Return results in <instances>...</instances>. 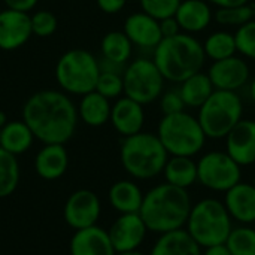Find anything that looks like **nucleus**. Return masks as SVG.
<instances>
[{
    "label": "nucleus",
    "instance_id": "9",
    "mask_svg": "<svg viewBox=\"0 0 255 255\" xmlns=\"http://www.w3.org/2000/svg\"><path fill=\"white\" fill-rule=\"evenodd\" d=\"M124 96L146 106L160 99L164 91V76L152 58L139 57L131 60L123 73Z\"/></svg>",
    "mask_w": 255,
    "mask_h": 255
},
{
    "label": "nucleus",
    "instance_id": "11",
    "mask_svg": "<svg viewBox=\"0 0 255 255\" xmlns=\"http://www.w3.org/2000/svg\"><path fill=\"white\" fill-rule=\"evenodd\" d=\"M102 214V203L99 196L91 190L73 191L63 208V218L73 230H82L97 226Z\"/></svg>",
    "mask_w": 255,
    "mask_h": 255
},
{
    "label": "nucleus",
    "instance_id": "35",
    "mask_svg": "<svg viewBox=\"0 0 255 255\" xmlns=\"http://www.w3.org/2000/svg\"><path fill=\"white\" fill-rule=\"evenodd\" d=\"M30 21H31L33 36H37V37L52 36L58 27L57 16L49 10H37V12L31 13Z\"/></svg>",
    "mask_w": 255,
    "mask_h": 255
},
{
    "label": "nucleus",
    "instance_id": "25",
    "mask_svg": "<svg viewBox=\"0 0 255 255\" xmlns=\"http://www.w3.org/2000/svg\"><path fill=\"white\" fill-rule=\"evenodd\" d=\"M34 139L36 137L33 131L24 123V120L7 121V124L0 128V148L16 157L27 152Z\"/></svg>",
    "mask_w": 255,
    "mask_h": 255
},
{
    "label": "nucleus",
    "instance_id": "7",
    "mask_svg": "<svg viewBox=\"0 0 255 255\" xmlns=\"http://www.w3.org/2000/svg\"><path fill=\"white\" fill-rule=\"evenodd\" d=\"M100 75L99 58L87 49L66 51L57 61L55 79L61 91L72 96H84L96 90Z\"/></svg>",
    "mask_w": 255,
    "mask_h": 255
},
{
    "label": "nucleus",
    "instance_id": "39",
    "mask_svg": "<svg viewBox=\"0 0 255 255\" xmlns=\"http://www.w3.org/2000/svg\"><path fill=\"white\" fill-rule=\"evenodd\" d=\"M160 28H161L163 37H172V36H176V34L182 33V30H181V27H179L175 16L160 19Z\"/></svg>",
    "mask_w": 255,
    "mask_h": 255
},
{
    "label": "nucleus",
    "instance_id": "15",
    "mask_svg": "<svg viewBox=\"0 0 255 255\" xmlns=\"http://www.w3.org/2000/svg\"><path fill=\"white\" fill-rule=\"evenodd\" d=\"M123 31L127 34L133 46L154 51L163 40L160 19L145 13L143 10L133 12L124 19Z\"/></svg>",
    "mask_w": 255,
    "mask_h": 255
},
{
    "label": "nucleus",
    "instance_id": "46",
    "mask_svg": "<svg viewBox=\"0 0 255 255\" xmlns=\"http://www.w3.org/2000/svg\"><path fill=\"white\" fill-rule=\"evenodd\" d=\"M253 185H254V187H255V181H254V182H253Z\"/></svg>",
    "mask_w": 255,
    "mask_h": 255
},
{
    "label": "nucleus",
    "instance_id": "6",
    "mask_svg": "<svg viewBox=\"0 0 255 255\" xmlns=\"http://www.w3.org/2000/svg\"><path fill=\"white\" fill-rule=\"evenodd\" d=\"M157 136L169 155L194 157L206 143V134L197 117L187 111L163 115L157 127Z\"/></svg>",
    "mask_w": 255,
    "mask_h": 255
},
{
    "label": "nucleus",
    "instance_id": "17",
    "mask_svg": "<svg viewBox=\"0 0 255 255\" xmlns=\"http://www.w3.org/2000/svg\"><path fill=\"white\" fill-rule=\"evenodd\" d=\"M226 152L242 167L255 163V121L242 118L226 136Z\"/></svg>",
    "mask_w": 255,
    "mask_h": 255
},
{
    "label": "nucleus",
    "instance_id": "1",
    "mask_svg": "<svg viewBox=\"0 0 255 255\" xmlns=\"http://www.w3.org/2000/svg\"><path fill=\"white\" fill-rule=\"evenodd\" d=\"M22 120L43 145H64L73 137L79 117L69 94L58 90H40L25 100Z\"/></svg>",
    "mask_w": 255,
    "mask_h": 255
},
{
    "label": "nucleus",
    "instance_id": "29",
    "mask_svg": "<svg viewBox=\"0 0 255 255\" xmlns=\"http://www.w3.org/2000/svg\"><path fill=\"white\" fill-rule=\"evenodd\" d=\"M203 51L206 55V60L209 58L211 61H218L224 60L229 57H233L238 54V46H236V37L233 31L229 30H217L208 34L205 39Z\"/></svg>",
    "mask_w": 255,
    "mask_h": 255
},
{
    "label": "nucleus",
    "instance_id": "3",
    "mask_svg": "<svg viewBox=\"0 0 255 255\" xmlns=\"http://www.w3.org/2000/svg\"><path fill=\"white\" fill-rule=\"evenodd\" d=\"M152 60L166 81L181 84L191 75L202 72L206 55L202 42L188 33H179L163 40L152 51Z\"/></svg>",
    "mask_w": 255,
    "mask_h": 255
},
{
    "label": "nucleus",
    "instance_id": "45",
    "mask_svg": "<svg viewBox=\"0 0 255 255\" xmlns=\"http://www.w3.org/2000/svg\"><path fill=\"white\" fill-rule=\"evenodd\" d=\"M7 121H9V120H7V117H6V114H4L3 111H0V128L4 127V126L7 124Z\"/></svg>",
    "mask_w": 255,
    "mask_h": 255
},
{
    "label": "nucleus",
    "instance_id": "14",
    "mask_svg": "<svg viewBox=\"0 0 255 255\" xmlns=\"http://www.w3.org/2000/svg\"><path fill=\"white\" fill-rule=\"evenodd\" d=\"M33 36L30 13L3 9L0 10V49L1 51H15L27 43Z\"/></svg>",
    "mask_w": 255,
    "mask_h": 255
},
{
    "label": "nucleus",
    "instance_id": "32",
    "mask_svg": "<svg viewBox=\"0 0 255 255\" xmlns=\"http://www.w3.org/2000/svg\"><path fill=\"white\" fill-rule=\"evenodd\" d=\"M226 245L232 255H255V227L245 224L233 227Z\"/></svg>",
    "mask_w": 255,
    "mask_h": 255
},
{
    "label": "nucleus",
    "instance_id": "40",
    "mask_svg": "<svg viewBox=\"0 0 255 255\" xmlns=\"http://www.w3.org/2000/svg\"><path fill=\"white\" fill-rule=\"evenodd\" d=\"M37 1L39 0H3L6 7L15 9V10H21V12H27V13L36 7Z\"/></svg>",
    "mask_w": 255,
    "mask_h": 255
},
{
    "label": "nucleus",
    "instance_id": "43",
    "mask_svg": "<svg viewBox=\"0 0 255 255\" xmlns=\"http://www.w3.org/2000/svg\"><path fill=\"white\" fill-rule=\"evenodd\" d=\"M250 96H251V100L255 103V78L250 82Z\"/></svg>",
    "mask_w": 255,
    "mask_h": 255
},
{
    "label": "nucleus",
    "instance_id": "13",
    "mask_svg": "<svg viewBox=\"0 0 255 255\" xmlns=\"http://www.w3.org/2000/svg\"><path fill=\"white\" fill-rule=\"evenodd\" d=\"M149 230L139 214H120L108 230L117 253L139 250Z\"/></svg>",
    "mask_w": 255,
    "mask_h": 255
},
{
    "label": "nucleus",
    "instance_id": "4",
    "mask_svg": "<svg viewBox=\"0 0 255 255\" xmlns=\"http://www.w3.org/2000/svg\"><path fill=\"white\" fill-rule=\"evenodd\" d=\"M169 157L157 133L143 130L124 137L120 148V160L124 170L131 178L140 181H148L163 173Z\"/></svg>",
    "mask_w": 255,
    "mask_h": 255
},
{
    "label": "nucleus",
    "instance_id": "8",
    "mask_svg": "<svg viewBox=\"0 0 255 255\" xmlns=\"http://www.w3.org/2000/svg\"><path fill=\"white\" fill-rule=\"evenodd\" d=\"M197 111V120L206 137L226 139L244 118V102L236 91L215 90Z\"/></svg>",
    "mask_w": 255,
    "mask_h": 255
},
{
    "label": "nucleus",
    "instance_id": "12",
    "mask_svg": "<svg viewBox=\"0 0 255 255\" xmlns=\"http://www.w3.org/2000/svg\"><path fill=\"white\" fill-rule=\"evenodd\" d=\"M206 73L211 78L214 88L224 91L238 93L251 79V69L247 60L241 55L212 61Z\"/></svg>",
    "mask_w": 255,
    "mask_h": 255
},
{
    "label": "nucleus",
    "instance_id": "20",
    "mask_svg": "<svg viewBox=\"0 0 255 255\" xmlns=\"http://www.w3.org/2000/svg\"><path fill=\"white\" fill-rule=\"evenodd\" d=\"M224 205L233 221L253 226L255 223V187L250 182H239L224 193Z\"/></svg>",
    "mask_w": 255,
    "mask_h": 255
},
{
    "label": "nucleus",
    "instance_id": "10",
    "mask_svg": "<svg viewBox=\"0 0 255 255\" xmlns=\"http://www.w3.org/2000/svg\"><path fill=\"white\" fill-rule=\"evenodd\" d=\"M242 181L239 166L226 151H209L197 161V182L215 193H227Z\"/></svg>",
    "mask_w": 255,
    "mask_h": 255
},
{
    "label": "nucleus",
    "instance_id": "48",
    "mask_svg": "<svg viewBox=\"0 0 255 255\" xmlns=\"http://www.w3.org/2000/svg\"><path fill=\"white\" fill-rule=\"evenodd\" d=\"M254 121H255V118H254Z\"/></svg>",
    "mask_w": 255,
    "mask_h": 255
},
{
    "label": "nucleus",
    "instance_id": "34",
    "mask_svg": "<svg viewBox=\"0 0 255 255\" xmlns=\"http://www.w3.org/2000/svg\"><path fill=\"white\" fill-rule=\"evenodd\" d=\"M238 54L241 57L255 61V19L241 25L235 31Z\"/></svg>",
    "mask_w": 255,
    "mask_h": 255
},
{
    "label": "nucleus",
    "instance_id": "30",
    "mask_svg": "<svg viewBox=\"0 0 255 255\" xmlns=\"http://www.w3.org/2000/svg\"><path fill=\"white\" fill-rule=\"evenodd\" d=\"M21 178L16 155L0 148V199L9 197L18 187Z\"/></svg>",
    "mask_w": 255,
    "mask_h": 255
},
{
    "label": "nucleus",
    "instance_id": "23",
    "mask_svg": "<svg viewBox=\"0 0 255 255\" xmlns=\"http://www.w3.org/2000/svg\"><path fill=\"white\" fill-rule=\"evenodd\" d=\"M143 196L140 187L130 179L117 181L108 193L109 203L118 214H139Z\"/></svg>",
    "mask_w": 255,
    "mask_h": 255
},
{
    "label": "nucleus",
    "instance_id": "16",
    "mask_svg": "<svg viewBox=\"0 0 255 255\" xmlns=\"http://www.w3.org/2000/svg\"><path fill=\"white\" fill-rule=\"evenodd\" d=\"M109 123L123 137L140 133L145 124V108L139 102L123 96L112 103Z\"/></svg>",
    "mask_w": 255,
    "mask_h": 255
},
{
    "label": "nucleus",
    "instance_id": "24",
    "mask_svg": "<svg viewBox=\"0 0 255 255\" xmlns=\"http://www.w3.org/2000/svg\"><path fill=\"white\" fill-rule=\"evenodd\" d=\"M76 108L79 120L90 127H102L111 120L112 103L96 90L81 96Z\"/></svg>",
    "mask_w": 255,
    "mask_h": 255
},
{
    "label": "nucleus",
    "instance_id": "44",
    "mask_svg": "<svg viewBox=\"0 0 255 255\" xmlns=\"http://www.w3.org/2000/svg\"><path fill=\"white\" fill-rule=\"evenodd\" d=\"M115 255H146L145 253L139 251V250H134V251H124V253H117Z\"/></svg>",
    "mask_w": 255,
    "mask_h": 255
},
{
    "label": "nucleus",
    "instance_id": "28",
    "mask_svg": "<svg viewBox=\"0 0 255 255\" xmlns=\"http://www.w3.org/2000/svg\"><path fill=\"white\" fill-rule=\"evenodd\" d=\"M100 52L103 60L127 66L133 55V43L123 30H112L102 37Z\"/></svg>",
    "mask_w": 255,
    "mask_h": 255
},
{
    "label": "nucleus",
    "instance_id": "5",
    "mask_svg": "<svg viewBox=\"0 0 255 255\" xmlns=\"http://www.w3.org/2000/svg\"><path fill=\"white\" fill-rule=\"evenodd\" d=\"M233 229V220L224 205L217 199H203L193 205L185 230L202 247L226 244Z\"/></svg>",
    "mask_w": 255,
    "mask_h": 255
},
{
    "label": "nucleus",
    "instance_id": "26",
    "mask_svg": "<svg viewBox=\"0 0 255 255\" xmlns=\"http://www.w3.org/2000/svg\"><path fill=\"white\" fill-rule=\"evenodd\" d=\"M163 175L167 184L188 190L197 182V161L193 157L170 155L163 169Z\"/></svg>",
    "mask_w": 255,
    "mask_h": 255
},
{
    "label": "nucleus",
    "instance_id": "42",
    "mask_svg": "<svg viewBox=\"0 0 255 255\" xmlns=\"http://www.w3.org/2000/svg\"><path fill=\"white\" fill-rule=\"evenodd\" d=\"M202 255H232V253H230V250L227 248L226 244H221V245H214V247L205 248Z\"/></svg>",
    "mask_w": 255,
    "mask_h": 255
},
{
    "label": "nucleus",
    "instance_id": "33",
    "mask_svg": "<svg viewBox=\"0 0 255 255\" xmlns=\"http://www.w3.org/2000/svg\"><path fill=\"white\" fill-rule=\"evenodd\" d=\"M96 91L109 100H117L124 96V79L123 73L117 72H100Z\"/></svg>",
    "mask_w": 255,
    "mask_h": 255
},
{
    "label": "nucleus",
    "instance_id": "37",
    "mask_svg": "<svg viewBox=\"0 0 255 255\" xmlns=\"http://www.w3.org/2000/svg\"><path fill=\"white\" fill-rule=\"evenodd\" d=\"M160 102V109L163 115H170V114H178L187 109L182 96L179 93V88H172L167 91H163V94L158 99Z\"/></svg>",
    "mask_w": 255,
    "mask_h": 255
},
{
    "label": "nucleus",
    "instance_id": "36",
    "mask_svg": "<svg viewBox=\"0 0 255 255\" xmlns=\"http://www.w3.org/2000/svg\"><path fill=\"white\" fill-rule=\"evenodd\" d=\"M182 0H139L140 10L157 18L164 19L169 16H175L176 9Z\"/></svg>",
    "mask_w": 255,
    "mask_h": 255
},
{
    "label": "nucleus",
    "instance_id": "19",
    "mask_svg": "<svg viewBox=\"0 0 255 255\" xmlns=\"http://www.w3.org/2000/svg\"><path fill=\"white\" fill-rule=\"evenodd\" d=\"M175 18L182 33L196 36L205 31L214 21L212 4L206 0H182L176 9Z\"/></svg>",
    "mask_w": 255,
    "mask_h": 255
},
{
    "label": "nucleus",
    "instance_id": "47",
    "mask_svg": "<svg viewBox=\"0 0 255 255\" xmlns=\"http://www.w3.org/2000/svg\"><path fill=\"white\" fill-rule=\"evenodd\" d=\"M254 227H255V223H254Z\"/></svg>",
    "mask_w": 255,
    "mask_h": 255
},
{
    "label": "nucleus",
    "instance_id": "2",
    "mask_svg": "<svg viewBox=\"0 0 255 255\" xmlns=\"http://www.w3.org/2000/svg\"><path fill=\"white\" fill-rule=\"evenodd\" d=\"M191 208L193 203L187 190L163 182L143 196L139 215L149 232L163 235L185 229Z\"/></svg>",
    "mask_w": 255,
    "mask_h": 255
},
{
    "label": "nucleus",
    "instance_id": "41",
    "mask_svg": "<svg viewBox=\"0 0 255 255\" xmlns=\"http://www.w3.org/2000/svg\"><path fill=\"white\" fill-rule=\"evenodd\" d=\"M209 4L215 6L217 9L220 7H230V6H238V4H245L250 3L251 0H206Z\"/></svg>",
    "mask_w": 255,
    "mask_h": 255
},
{
    "label": "nucleus",
    "instance_id": "38",
    "mask_svg": "<svg viewBox=\"0 0 255 255\" xmlns=\"http://www.w3.org/2000/svg\"><path fill=\"white\" fill-rule=\"evenodd\" d=\"M96 3L102 12L108 15H115L126 7L127 0H96Z\"/></svg>",
    "mask_w": 255,
    "mask_h": 255
},
{
    "label": "nucleus",
    "instance_id": "21",
    "mask_svg": "<svg viewBox=\"0 0 255 255\" xmlns=\"http://www.w3.org/2000/svg\"><path fill=\"white\" fill-rule=\"evenodd\" d=\"M69 169V154L63 143H45L34 157V170L45 181L60 179Z\"/></svg>",
    "mask_w": 255,
    "mask_h": 255
},
{
    "label": "nucleus",
    "instance_id": "31",
    "mask_svg": "<svg viewBox=\"0 0 255 255\" xmlns=\"http://www.w3.org/2000/svg\"><path fill=\"white\" fill-rule=\"evenodd\" d=\"M214 19L223 27H235L239 28L241 25L255 19V4L245 3L230 7H220L214 12Z\"/></svg>",
    "mask_w": 255,
    "mask_h": 255
},
{
    "label": "nucleus",
    "instance_id": "18",
    "mask_svg": "<svg viewBox=\"0 0 255 255\" xmlns=\"http://www.w3.org/2000/svg\"><path fill=\"white\" fill-rule=\"evenodd\" d=\"M70 255H115L117 251L111 242L108 230L93 226L75 230L69 242Z\"/></svg>",
    "mask_w": 255,
    "mask_h": 255
},
{
    "label": "nucleus",
    "instance_id": "27",
    "mask_svg": "<svg viewBox=\"0 0 255 255\" xmlns=\"http://www.w3.org/2000/svg\"><path fill=\"white\" fill-rule=\"evenodd\" d=\"M179 93L187 108L199 109L215 91L214 84L206 72H197L179 84Z\"/></svg>",
    "mask_w": 255,
    "mask_h": 255
},
{
    "label": "nucleus",
    "instance_id": "22",
    "mask_svg": "<svg viewBox=\"0 0 255 255\" xmlns=\"http://www.w3.org/2000/svg\"><path fill=\"white\" fill-rule=\"evenodd\" d=\"M202 247L185 229L167 232L158 236L148 255H202Z\"/></svg>",
    "mask_w": 255,
    "mask_h": 255
}]
</instances>
